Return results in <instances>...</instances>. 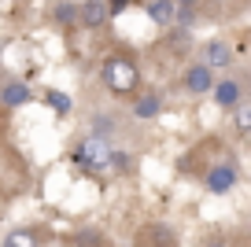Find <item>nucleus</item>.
<instances>
[{"instance_id": "6", "label": "nucleus", "mask_w": 251, "mask_h": 247, "mask_svg": "<svg viewBox=\"0 0 251 247\" xmlns=\"http://www.w3.org/2000/svg\"><path fill=\"white\" fill-rule=\"evenodd\" d=\"M211 93H214V103L218 107H236V103L244 100V93H240V85H236L233 77H226V81H218V85H211Z\"/></svg>"}, {"instance_id": "7", "label": "nucleus", "mask_w": 251, "mask_h": 247, "mask_svg": "<svg viewBox=\"0 0 251 247\" xmlns=\"http://www.w3.org/2000/svg\"><path fill=\"white\" fill-rule=\"evenodd\" d=\"M211 85H214V77H211V70H207L203 63L185 70V89L188 93H211Z\"/></svg>"}, {"instance_id": "2", "label": "nucleus", "mask_w": 251, "mask_h": 247, "mask_svg": "<svg viewBox=\"0 0 251 247\" xmlns=\"http://www.w3.org/2000/svg\"><path fill=\"white\" fill-rule=\"evenodd\" d=\"M107 144H103L100 137H89V140H81L78 144V151H74V162L78 166H85V170H103L107 166Z\"/></svg>"}, {"instance_id": "16", "label": "nucleus", "mask_w": 251, "mask_h": 247, "mask_svg": "<svg viewBox=\"0 0 251 247\" xmlns=\"http://www.w3.org/2000/svg\"><path fill=\"white\" fill-rule=\"evenodd\" d=\"M55 19H59L63 26L78 23V8H74V4H59V8H55Z\"/></svg>"}, {"instance_id": "12", "label": "nucleus", "mask_w": 251, "mask_h": 247, "mask_svg": "<svg viewBox=\"0 0 251 247\" xmlns=\"http://www.w3.org/2000/svg\"><path fill=\"white\" fill-rule=\"evenodd\" d=\"M4 247H37V232L33 229H15L4 236Z\"/></svg>"}, {"instance_id": "11", "label": "nucleus", "mask_w": 251, "mask_h": 247, "mask_svg": "<svg viewBox=\"0 0 251 247\" xmlns=\"http://www.w3.org/2000/svg\"><path fill=\"white\" fill-rule=\"evenodd\" d=\"M0 100L8 103V107H23V103H30V89L23 85V81H11V85H4V93H0Z\"/></svg>"}, {"instance_id": "17", "label": "nucleus", "mask_w": 251, "mask_h": 247, "mask_svg": "<svg viewBox=\"0 0 251 247\" xmlns=\"http://www.w3.org/2000/svg\"><path fill=\"white\" fill-rule=\"evenodd\" d=\"M126 4H129V0H107V4H103V8H107V15H118V11H122Z\"/></svg>"}, {"instance_id": "8", "label": "nucleus", "mask_w": 251, "mask_h": 247, "mask_svg": "<svg viewBox=\"0 0 251 247\" xmlns=\"http://www.w3.org/2000/svg\"><path fill=\"white\" fill-rule=\"evenodd\" d=\"M78 23H85V26H103L107 23V8H103V0H85L78 8Z\"/></svg>"}, {"instance_id": "3", "label": "nucleus", "mask_w": 251, "mask_h": 247, "mask_svg": "<svg viewBox=\"0 0 251 247\" xmlns=\"http://www.w3.org/2000/svg\"><path fill=\"white\" fill-rule=\"evenodd\" d=\"M137 247H177V240H174V232L166 229V225H144L141 236H137Z\"/></svg>"}, {"instance_id": "10", "label": "nucleus", "mask_w": 251, "mask_h": 247, "mask_svg": "<svg viewBox=\"0 0 251 247\" xmlns=\"http://www.w3.org/2000/svg\"><path fill=\"white\" fill-rule=\"evenodd\" d=\"M71 247H111V240L100 229H78L71 236Z\"/></svg>"}, {"instance_id": "19", "label": "nucleus", "mask_w": 251, "mask_h": 247, "mask_svg": "<svg viewBox=\"0 0 251 247\" xmlns=\"http://www.w3.org/2000/svg\"><path fill=\"white\" fill-rule=\"evenodd\" d=\"M211 247H229V244H226V240H214V244H211Z\"/></svg>"}, {"instance_id": "5", "label": "nucleus", "mask_w": 251, "mask_h": 247, "mask_svg": "<svg viewBox=\"0 0 251 247\" xmlns=\"http://www.w3.org/2000/svg\"><path fill=\"white\" fill-rule=\"evenodd\" d=\"M229 59H233V48H229L226 41H207V52H203V67L207 70L229 67Z\"/></svg>"}, {"instance_id": "13", "label": "nucleus", "mask_w": 251, "mask_h": 247, "mask_svg": "<svg viewBox=\"0 0 251 247\" xmlns=\"http://www.w3.org/2000/svg\"><path fill=\"white\" fill-rule=\"evenodd\" d=\"M233 125H236V133H248L251 129V100H240L233 107Z\"/></svg>"}, {"instance_id": "14", "label": "nucleus", "mask_w": 251, "mask_h": 247, "mask_svg": "<svg viewBox=\"0 0 251 247\" xmlns=\"http://www.w3.org/2000/svg\"><path fill=\"white\" fill-rule=\"evenodd\" d=\"M133 111H137V118H155L159 115V96H144Z\"/></svg>"}, {"instance_id": "15", "label": "nucleus", "mask_w": 251, "mask_h": 247, "mask_svg": "<svg viewBox=\"0 0 251 247\" xmlns=\"http://www.w3.org/2000/svg\"><path fill=\"white\" fill-rule=\"evenodd\" d=\"M45 100L52 103V111H59V115H67V111H71V100H67V96H63L59 89H48V93H45Z\"/></svg>"}, {"instance_id": "4", "label": "nucleus", "mask_w": 251, "mask_h": 247, "mask_svg": "<svg viewBox=\"0 0 251 247\" xmlns=\"http://www.w3.org/2000/svg\"><path fill=\"white\" fill-rule=\"evenodd\" d=\"M203 181H207V188H211L214 196H226L229 188L236 185V166H229V162H222V166H214V170L207 173Z\"/></svg>"}, {"instance_id": "9", "label": "nucleus", "mask_w": 251, "mask_h": 247, "mask_svg": "<svg viewBox=\"0 0 251 247\" xmlns=\"http://www.w3.org/2000/svg\"><path fill=\"white\" fill-rule=\"evenodd\" d=\"M148 15H151V23H159V26H174V19H177V4H174V0H151Z\"/></svg>"}, {"instance_id": "1", "label": "nucleus", "mask_w": 251, "mask_h": 247, "mask_svg": "<svg viewBox=\"0 0 251 247\" xmlns=\"http://www.w3.org/2000/svg\"><path fill=\"white\" fill-rule=\"evenodd\" d=\"M100 74H103V85L115 96H129L141 85V70H137V63L129 59V55H111V59H103Z\"/></svg>"}, {"instance_id": "18", "label": "nucleus", "mask_w": 251, "mask_h": 247, "mask_svg": "<svg viewBox=\"0 0 251 247\" xmlns=\"http://www.w3.org/2000/svg\"><path fill=\"white\" fill-rule=\"evenodd\" d=\"M174 4H177V8H196L200 0H174Z\"/></svg>"}]
</instances>
